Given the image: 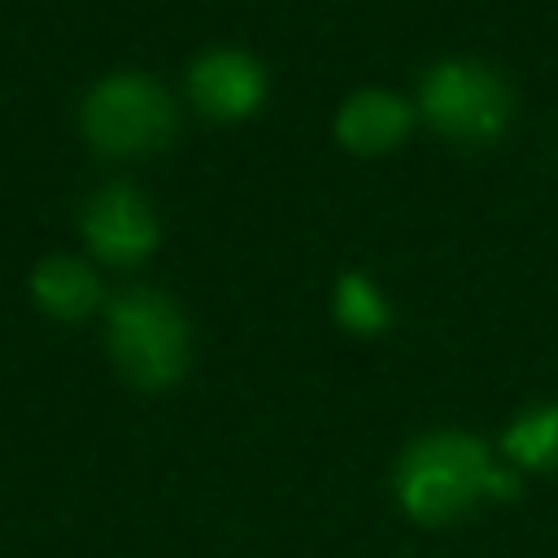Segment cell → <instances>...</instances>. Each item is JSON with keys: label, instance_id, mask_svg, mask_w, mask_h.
<instances>
[{"label": "cell", "instance_id": "cell-1", "mask_svg": "<svg viewBox=\"0 0 558 558\" xmlns=\"http://www.w3.org/2000/svg\"><path fill=\"white\" fill-rule=\"evenodd\" d=\"M401 514L423 527H440L475 510L480 501H506L519 493L514 475L501 471L471 432H427L418 436L392 475Z\"/></svg>", "mask_w": 558, "mask_h": 558}, {"label": "cell", "instance_id": "cell-2", "mask_svg": "<svg viewBox=\"0 0 558 558\" xmlns=\"http://www.w3.org/2000/svg\"><path fill=\"white\" fill-rule=\"evenodd\" d=\"M109 357L118 375L144 392H166L170 384L183 379L187 357H192V327L183 310L153 288H131L109 301V323H105Z\"/></svg>", "mask_w": 558, "mask_h": 558}, {"label": "cell", "instance_id": "cell-3", "mask_svg": "<svg viewBox=\"0 0 558 558\" xmlns=\"http://www.w3.org/2000/svg\"><path fill=\"white\" fill-rule=\"evenodd\" d=\"M83 140L105 157L157 153L174 135V105L144 70H113L96 78L78 105Z\"/></svg>", "mask_w": 558, "mask_h": 558}, {"label": "cell", "instance_id": "cell-4", "mask_svg": "<svg viewBox=\"0 0 558 558\" xmlns=\"http://www.w3.org/2000/svg\"><path fill=\"white\" fill-rule=\"evenodd\" d=\"M418 113L436 135L480 148L510 126V92L484 61L445 57L418 83Z\"/></svg>", "mask_w": 558, "mask_h": 558}, {"label": "cell", "instance_id": "cell-5", "mask_svg": "<svg viewBox=\"0 0 558 558\" xmlns=\"http://www.w3.org/2000/svg\"><path fill=\"white\" fill-rule=\"evenodd\" d=\"M78 231H83V244L92 248V257L105 266H140L161 244V222H157L153 205L131 183L100 187L83 205Z\"/></svg>", "mask_w": 558, "mask_h": 558}, {"label": "cell", "instance_id": "cell-6", "mask_svg": "<svg viewBox=\"0 0 558 558\" xmlns=\"http://www.w3.org/2000/svg\"><path fill=\"white\" fill-rule=\"evenodd\" d=\"M187 96L209 122H248L266 105V65L244 48H205L187 65Z\"/></svg>", "mask_w": 558, "mask_h": 558}, {"label": "cell", "instance_id": "cell-7", "mask_svg": "<svg viewBox=\"0 0 558 558\" xmlns=\"http://www.w3.org/2000/svg\"><path fill=\"white\" fill-rule=\"evenodd\" d=\"M410 126H414L410 100H401L388 87H362V92H353L336 109V122H331L340 148L353 153V157H384V153H392L410 135Z\"/></svg>", "mask_w": 558, "mask_h": 558}, {"label": "cell", "instance_id": "cell-8", "mask_svg": "<svg viewBox=\"0 0 558 558\" xmlns=\"http://www.w3.org/2000/svg\"><path fill=\"white\" fill-rule=\"evenodd\" d=\"M31 301L52 323H78L96 310L100 279L83 257L52 253V257H39L31 270Z\"/></svg>", "mask_w": 558, "mask_h": 558}, {"label": "cell", "instance_id": "cell-9", "mask_svg": "<svg viewBox=\"0 0 558 558\" xmlns=\"http://www.w3.org/2000/svg\"><path fill=\"white\" fill-rule=\"evenodd\" d=\"M331 318L349 336L375 340V336H384L392 327V305H388V292L379 288L375 275H366V270H340L336 283H331Z\"/></svg>", "mask_w": 558, "mask_h": 558}, {"label": "cell", "instance_id": "cell-10", "mask_svg": "<svg viewBox=\"0 0 558 558\" xmlns=\"http://www.w3.org/2000/svg\"><path fill=\"white\" fill-rule=\"evenodd\" d=\"M501 453L519 471H558V401L519 410L501 432Z\"/></svg>", "mask_w": 558, "mask_h": 558}]
</instances>
